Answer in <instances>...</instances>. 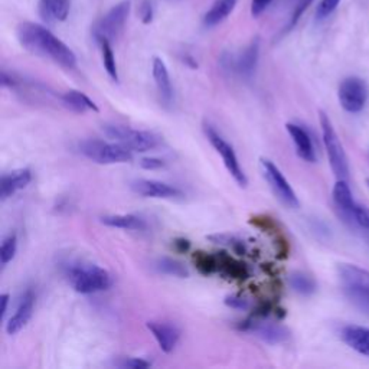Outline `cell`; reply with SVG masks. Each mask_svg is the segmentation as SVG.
I'll list each match as a JSON object with an SVG mask.
<instances>
[{
  "instance_id": "1",
  "label": "cell",
  "mask_w": 369,
  "mask_h": 369,
  "mask_svg": "<svg viewBox=\"0 0 369 369\" xmlns=\"http://www.w3.org/2000/svg\"><path fill=\"white\" fill-rule=\"evenodd\" d=\"M16 33L20 45L31 54L48 58L65 70H74L77 67L75 54L45 27L33 22H24L17 27Z\"/></svg>"
},
{
  "instance_id": "2",
  "label": "cell",
  "mask_w": 369,
  "mask_h": 369,
  "mask_svg": "<svg viewBox=\"0 0 369 369\" xmlns=\"http://www.w3.org/2000/svg\"><path fill=\"white\" fill-rule=\"evenodd\" d=\"M338 277L343 296L359 313L369 319V271L355 264H340Z\"/></svg>"
},
{
  "instance_id": "3",
  "label": "cell",
  "mask_w": 369,
  "mask_h": 369,
  "mask_svg": "<svg viewBox=\"0 0 369 369\" xmlns=\"http://www.w3.org/2000/svg\"><path fill=\"white\" fill-rule=\"evenodd\" d=\"M67 278L71 287L80 294H93L110 289L112 274L96 264H73L67 269Z\"/></svg>"
},
{
  "instance_id": "4",
  "label": "cell",
  "mask_w": 369,
  "mask_h": 369,
  "mask_svg": "<svg viewBox=\"0 0 369 369\" xmlns=\"http://www.w3.org/2000/svg\"><path fill=\"white\" fill-rule=\"evenodd\" d=\"M103 132L108 139L126 146L127 149L132 150L133 153L135 151L155 150L162 143V139L155 133L121 124H105L103 126Z\"/></svg>"
},
{
  "instance_id": "5",
  "label": "cell",
  "mask_w": 369,
  "mask_h": 369,
  "mask_svg": "<svg viewBox=\"0 0 369 369\" xmlns=\"http://www.w3.org/2000/svg\"><path fill=\"white\" fill-rule=\"evenodd\" d=\"M81 155L98 165L127 163L133 159V151L126 146L104 140H84L78 146Z\"/></svg>"
},
{
  "instance_id": "6",
  "label": "cell",
  "mask_w": 369,
  "mask_h": 369,
  "mask_svg": "<svg viewBox=\"0 0 369 369\" xmlns=\"http://www.w3.org/2000/svg\"><path fill=\"white\" fill-rule=\"evenodd\" d=\"M320 127H322V137L324 143V149H326L328 159L331 163V167L335 173L338 179H348L349 176V163L348 158H346L345 149L340 143V139L333 128V124L331 119L326 116V113L320 112Z\"/></svg>"
},
{
  "instance_id": "7",
  "label": "cell",
  "mask_w": 369,
  "mask_h": 369,
  "mask_svg": "<svg viewBox=\"0 0 369 369\" xmlns=\"http://www.w3.org/2000/svg\"><path fill=\"white\" fill-rule=\"evenodd\" d=\"M130 8H132V2L130 0H123V2L117 3L108 10L93 28L94 39L97 42H101L103 39L112 42L113 39H116L124 29Z\"/></svg>"
},
{
  "instance_id": "8",
  "label": "cell",
  "mask_w": 369,
  "mask_h": 369,
  "mask_svg": "<svg viewBox=\"0 0 369 369\" xmlns=\"http://www.w3.org/2000/svg\"><path fill=\"white\" fill-rule=\"evenodd\" d=\"M204 133H205L206 139L209 140V143L213 146V149L221 155L224 165H225L227 170L229 172V175L234 178V181L243 188L247 186V183H248L247 176H246V173H244L240 162H238V158L235 155L232 146L229 143H227L225 139L208 123H204Z\"/></svg>"
},
{
  "instance_id": "9",
  "label": "cell",
  "mask_w": 369,
  "mask_h": 369,
  "mask_svg": "<svg viewBox=\"0 0 369 369\" xmlns=\"http://www.w3.org/2000/svg\"><path fill=\"white\" fill-rule=\"evenodd\" d=\"M338 97L345 112L352 114L359 113L365 108L369 97L368 85L358 77H349L340 82Z\"/></svg>"
},
{
  "instance_id": "10",
  "label": "cell",
  "mask_w": 369,
  "mask_h": 369,
  "mask_svg": "<svg viewBox=\"0 0 369 369\" xmlns=\"http://www.w3.org/2000/svg\"><path fill=\"white\" fill-rule=\"evenodd\" d=\"M262 166H263L264 176L270 188L276 193V197L289 208H293V209L299 208L300 204L297 199V195L293 190L289 181L285 178L283 173H281V170L269 159H262Z\"/></svg>"
},
{
  "instance_id": "11",
  "label": "cell",
  "mask_w": 369,
  "mask_h": 369,
  "mask_svg": "<svg viewBox=\"0 0 369 369\" xmlns=\"http://www.w3.org/2000/svg\"><path fill=\"white\" fill-rule=\"evenodd\" d=\"M259 58V38H254L244 51L240 55L227 58V63H224L227 68L232 70L243 78H251L255 73L257 63Z\"/></svg>"
},
{
  "instance_id": "12",
  "label": "cell",
  "mask_w": 369,
  "mask_h": 369,
  "mask_svg": "<svg viewBox=\"0 0 369 369\" xmlns=\"http://www.w3.org/2000/svg\"><path fill=\"white\" fill-rule=\"evenodd\" d=\"M132 189L135 193L143 198H155V199H176L182 198L183 192L169 183L151 179H137L132 182Z\"/></svg>"
},
{
  "instance_id": "13",
  "label": "cell",
  "mask_w": 369,
  "mask_h": 369,
  "mask_svg": "<svg viewBox=\"0 0 369 369\" xmlns=\"http://www.w3.org/2000/svg\"><path fill=\"white\" fill-rule=\"evenodd\" d=\"M33 309H35V294L31 290H28L20 297L16 312L6 323L8 335H16L27 326L33 315Z\"/></svg>"
},
{
  "instance_id": "14",
  "label": "cell",
  "mask_w": 369,
  "mask_h": 369,
  "mask_svg": "<svg viewBox=\"0 0 369 369\" xmlns=\"http://www.w3.org/2000/svg\"><path fill=\"white\" fill-rule=\"evenodd\" d=\"M332 197H333V204L340 216V220L345 224H348L358 205L352 197V190L348 182H346L345 179H338V182L333 186Z\"/></svg>"
},
{
  "instance_id": "15",
  "label": "cell",
  "mask_w": 369,
  "mask_h": 369,
  "mask_svg": "<svg viewBox=\"0 0 369 369\" xmlns=\"http://www.w3.org/2000/svg\"><path fill=\"white\" fill-rule=\"evenodd\" d=\"M147 329L155 336L159 348L165 354H170L176 348L181 338V332L175 324L167 322H147Z\"/></svg>"
},
{
  "instance_id": "16",
  "label": "cell",
  "mask_w": 369,
  "mask_h": 369,
  "mask_svg": "<svg viewBox=\"0 0 369 369\" xmlns=\"http://www.w3.org/2000/svg\"><path fill=\"white\" fill-rule=\"evenodd\" d=\"M286 128H287V133L290 135V137L293 140L297 156L305 162H309V163L316 162V150H315L313 140H312L308 130L303 128L299 124H293V123H287Z\"/></svg>"
},
{
  "instance_id": "17",
  "label": "cell",
  "mask_w": 369,
  "mask_h": 369,
  "mask_svg": "<svg viewBox=\"0 0 369 369\" xmlns=\"http://www.w3.org/2000/svg\"><path fill=\"white\" fill-rule=\"evenodd\" d=\"M243 331L254 333L257 338L270 345L283 343L289 339L290 332L277 323H246L241 326Z\"/></svg>"
},
{
  "instance_id": "18",
  "label": "cell",
  "mask_w": 369,
  "mask_h": 369,
  "mask_svg": "<svg viewBox=\"0 0 369 369\" xmlns=\"http://www.w3.org/2000/svg\"><path fill=\"white\" fill-rule=\"evenodd\" d=\"M342 340L355 352L369 358V328L363 326H345L340 332Z\"/></svg>"
},
{
  "instance_id": "19",
  "label": "cell",
  "mask_w": 369,
  "mask_h": 369,
  "mask_svg": "<svg viewBox=\"0 0 369 369\" xmlns=\"http://www.w3.org/2000/svg\"><path fill=\"white\" fill-rule=\"evenodd\" d=\"M38 13L47 24L67 20L70 15V0H39Z\"/></svg>"
},
{
  "instance_id": "20",
  "label": "cell",
  "mask_w": 369,
  "mask_h": 369,
  "mask_svg": "<svg viewBox=\"0 0 369 369\" xmlns=\"http://www.w3.org/2000/svg\"><path fill=\"white\" fill-rule=\"evenodd\" d=\"M32 181V172L29 169H17L2 176V199H8L20 189H25Z\"/></svg>"
},
{
  "instance_id": "21",
  "label": "cell",
  "mask_w": 369,
  "mask_h": 369,
  "mask_svg": "<svg viewBox=\"0 0 369 369\" xmlns=\"http://www.w3.org/2000/svg\"><path fill=\"white\" fill-rule=\"evenodd\" d=\"M151 71H153V78H155V82L158 86L160 100L165 104H170L173 101V86H172L167 67H166V63L163 62L162 58H159V57L153 58Z\"/></svg>"
},
{
  "instance_id": "22",
  "label": "cell",
  "mask_w": 369,
  "mask_h": 369,
  "mask_svg": "<svg viewBox=\"0 0 369 369\" xmlns=\"http://www.w3.org/2000/svg\"><path fill=\"white\" fill-rule=\"evenodd\" d=\"M100 221L112 228L128 229V231H143L146 229V223L143 218L132 213H120V215H105L101 216Z\"/></svg>"
},
{
  "instance_id": "23",
  "label": "cell",
  "mask_w": 369,
  "mask_h": 369,
  "mask_svg": "<svg viewBox=\"0 0 369 369\" xmlns=\"http://www.w3.org/2000/svg\"><path fill=\"white\" fill-rule=\"evenodd\" d=\"M238 0H215V3L204 16V25L213 28L224 22L235 9Z\"/></svg>"
},
{
  "instance_id": "24",
  "label": "cell",
  "mask_w": 369,
  "mask_h": 369,
  "mask_svg": "<svg viewBox=\"0 0 369 369\" xmlns=\"http://www.w3.org/2000/svg\"><path fill=\"white\" fill-rule=\"evenodd\" d=\"M61 101L65 107H68L70 110L75 113H86V112H98L97 104L90 98L86 97L84 93L77 91V90H70L67 93H63L61 96Z\"/></svg>"
},
{
  "instance_id": "25",
  "label": "cell",
  "mask_w": 369,
  "mask_h": 369,
  "mask_svg": "<svg viewBox=\"0 0 369 369\" xmlns=\"http://www.w3.org/2000/svg\"><path fill=\"white\" fill-rule=\"evenodd\" d=\"M216 259H218V271L221 274L236 280H243L248 277V270L246 264L236 262L235 258L227 254H218L216 255Z\"/></svg>"
},
{
  "instance_id": "26",
  "label": "cell",
  "mask_w": 369,
  "mask_h": 369,
  "mask_svg": "<svg viewBox=\"0 0 369 369\" xmlns=\"http://www.w3.org/2000/svg\"><path fill=\"white\" fill-rule=\"evenodd\" d=\"M346 225H348L351 229H354L355 232L361 234L363 240L369 246V208L368 206L356 205L351 221Z\"/></svg>"
},
{
  "instance_id": "27",
  "label": "cell",
  "mask_w": 369,
  "mask_h": 369,
  "mask_svg": "<svg viewBox=\"0 0 369 369\" xmlns=\"http://www.w3.org/2000/svg\"><path fill=\"white\" fill-rule=\"evenodd\" d=\"M98 45L101 48V57H103V65L104 68L113 81L119 82V70H117V62L114 58V52L112 48V42L103 39L101 42H98Z\"/></svg>"
},
{
  "instance_id": "28",
  "label": "cell",
  "mask_w": 369,
  "mask_h": 369,
  "mask_svg": "<svg viewBox=\"0 0 369 369\" xmlns=\"http://www.w3.org/2000/svg\"><path fill=\"white\" fill-rule=\"evenodd\" d=\"M290 281V286L292 289L299 293V294H303V296H309L312 293H315L316 290V283H315V280L305 274V273H293L289 278Z\"/></svg>"
},
{
  "instance_id": "29",
  "label": "cell",
  "mask_w": 369,
  "mask_h": 369,
  "mask_svg": "<svg viewBox=\"0 0 369 369\" xmlns=\"http://www.w3.org/2000/svg\"><path fill=\"white\" fill-rule=\"evenodd\" d=\"M155 267L159 273L167 274V276H173V277H188L189 271L185 269V266H182L176 259H172V258H159L158 262L155 263Z\"/></svg>"
},
{
  "instance_id": "30",
  "label": "cell",
  "mask_w": 369,
  "mask_h": 369,
  "mask_svg": "<svg viewBox=\"0 0 369 369\" xmlns=\"http://www.w3.org/2000/svg\"><path fill=\"white\" fill-rule=\"evenodd\" d=\"M193 263L202 274H212L215 271H218V259H216V255L202 251L195 253Z\"/></svg>"
},
{
  "instance_id": "31",
  "label": "cell",
  "mask_w": 369,
  "mask_h": 369,
  "mask_svg": "<svg viewBox=\"0 0 369 369\" xmlns=\"http://www.w3.org/2000/svg\"><path fill=\"white\" fill-rule=\"evenodd\" d=\"M16 251H17V236L16 234H10L5 238L2 247H0V263H2V267H6L12 262L16 255Z\"/></svg>"
},
{
  "instance_id": "32",
  "label": "cell",
  "mask_w": 369,
  "mask_h": 369,
  "mask_svg": "<svg viewBox=\"0 0 369 369\" xmlns=\"http://www.w3.org/2000/svg\"><path fill=\"white\" fill-rule=\"evenodd\" d=\"M339 3H340V0H320V3L317 5V9H316V19L317 20L326 19L335 12Z\"/></svg>"
},
{
  "instance_id": "33",
  "label": "cell",
  "mask_w": 369,
  "mask_h": 369,
  "mask_svg": "<svg viewBox=\"0 0 369 369\" xmlns=\"http://www.w3.org/2000/svg\"><path fill=\"white\" fill-rule=\"evenodd\" d=\"M313 0H296V6L292 15V20H290V27H294L299 19L303 16V13L306 12V9L312 5Z\"/></svg>"
},
{
  "instance_id": "34",
  "label": "cell",
  "mask_w": 369,
  "mask_h": 369,
  "mask_svg": "<svg viewBox=\"0 0 369 369\" xmlns=\"http://www.w3.org/2000/svg\"><path fill=\"white\" fill-rule=\"evenodd\" d=\"M225 305L232 308V309H238V310H247L250 308V301L247 299H244L243 296H238V294H232L228 296L225 299Z\"/></svg>"
},
{
  "instance_id": "35",
  "label": "cell",
  "mask_w": 369,
  "mask_h": 369,
  "mask_svg": "<svg viewBox=\"0 0 369 369\" xmlns=\"http://www.w3.org/2000/svg\"><path fill=\"white\" fill-rule=\"evenodd\" d=\"M139 15L144 25H149L153 20V5H151V0H142Z\"/></svg>"
},
{
  "instance_id": "36",
  "label": "cell",
  "mask_w": 369,
  "mask_h": 369,
  "mask_svg": "<svg viewBox=\"0 0 369 369\" xmlns=\"http://www.w3.org/2000/svg\"><path fill=\"white\" fill-rule=\"evenodd\" d=\"M120 368H132V369H143V368H149L151 366V362L144 361L142 358H128V359H123L121 362L117 363Z\"/></svg>"
},
{
  "instance_id": "37",
  "label": "cell",
  "mask_w": 369,
  "mask_h": 369,
  "mask_svg": "<svg viewBox=\"0 0 369 369\" xmlns=\"http://www.w3.org/2000/svg\"><path fill=\"white\" fill-rule=\"evenodd\" d=\"M273 0H253L251 2V15L253 17H258L262 15L269 6Z\"/></svg>"
},
{
  "instance_id": "38",
  "label": "cell",
  "mask_w": 369,
  "mask_h": 369,
  "mask_svg": "<svg viewBox=\"0 0 369 369\" xmlns=\"http://www.w3.org/2000/svg\"><path fill=\"white\" fill-rule=\"evenodd\" d=\"M140 166L143 169H147V170H155V169L163 167L165 162L162 159H156V158H144L140 160Z\"/></svg>"
},
{
  "instance_id": "39",
  "label": "cell",
  "mask_w": 369,
  "mask_h": 369,
  "mask_svg": "<svg viewBox=\"0 0 369 369\" xmlns=\"http://www.w3.org/2000/svg\"><path fill=\"white\" fill-rule=\"evenodd\" d=\"M0 301H2V319L5 320L6 313H8V305H9V294L8 293L2 294V297H0Z\"/></svg>"
},
{
  "instance_id": "40",
  "label": "cell",
  "mask_w": 369,
  "mask_h": 369,
  "mask_svg": "<svg viewBox=\"0 0 369 369\" xmlns=\"http://www.w3.org/2000/svg\"><path fill=\"white\" fill-rule=\"evenodd\" d=\"M368 186H369V179H368Z\"/></svg>"
}]
</instances>
